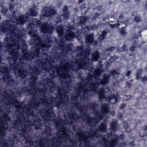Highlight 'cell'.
<instances>
[{"instance_id":"obj_1","label":"cell","mask_w":147,"mask_h":147,"mask_svg":"<svg viewBox=\"0 0 147 147\" xmlns=\"http://www.w3.org/2000/svg\"><path fill=\"white\" fill-rule=\"evenodd\" d=\"M55 26L48 22H43L40 24L38 27L40 33L44 34L53 35Z\"/></svg>"},{"instance_id":"obj_2","label":"cell","mask_w":147,"mask_h":147,"mask_svg":"<svg viewBox=\"0 0 147 147\" xmlns=\"http://www.w3.org/2000/svg\"><path fill=\"white\" fill-rule=\"evenodd\" d=\"M66 29L67 28L63 24H59L55 26L53 35L57 38L64 37V36L66 32Z\"/></svg>"},{"instance_id":"obj_3","label":"cell","mask_w":147,"mask_h":147,"mask_svg":"<svg viewBox=\"0 0 147 147\" xmlns=\"http://www.w3.org/2000/svg\"><path fill=\"white\" fill-rule=\"evenodd\" d=\"M76 33L75 30L71 29H67L63 38L66 41L73 42L76 40Z\"/></svg>"},{"instance_id":"obj_4","label":"cell","mask_w":147,"mask_h":147,"mask_svg":"<svg viewBox=\"0 0 147 147\" xmlns=\"http://www.w3.org/2000/svg\"><path fill=\"white\" fill-rule=\"evenodd\" d=\"M29 16L25 14H20L16 18V22L18 25L24 26L28 23Z\"/></svg>"},{"instance_id":"obj_5","label":"cell","mask_w":147,"mask_h":147,"mask_svg":"<svg viewBox=\"0 0 147 147\" xmlns=\"http://www.w3.org/2000/svg\"><path fill=\"white\" fill-rule=\"evenodd\" d=\"M96 40V35L92 32H87L84 36V41L88 45H91L95 42Z\"/></svg>"},{"instance_id":"obj_6","label":"cell","mask_w":147,"mask_h":147,"mask_svg":"<svg viewBox=\"0 0 147 147\" xmlns=\"http://www.w3.org/2000/svg\"><path fill=\"white\" fill-rule=\"evenodd\" d=\"M107 123H108L109 131H111V132H116L118 130L119 123V121L117 119H115V118L111 119Z\"/></svg>"},{"instance_id":"obj_7","label":"cell","mask_w":147,"mask_h":147,"mask_svg":"<svg viewBox=\"0 0 147 147\" xmlns=\"http://www.w3.org/2000/svg\"><path fill=\"white\" fill-rule=\"evenodd\" d=\"M100 58H101V53L98 49H95V50H94L92 52H91V53L90 56V59L92 63H98V61L100 60Z\"/></svg>"},{"instance_id":"obj_8","label":"cell","mask_w":147,"mask_h":147,"mask_svg":"<svg viewBox=\"0 0 147 147\" xmlns=\"http://www.w3.org/2000/svg\"><path fill=\"white\" fill-rule=\"evenodd\" d=\"M99 78L100 84L102 87H104L109 83L110 80V75L107 74L103 73Z\"/></svg>"},{"instance_id":"obj_9","label":"cell","mask_w":147,"mask_h":147,"mask_svg":"<svg viewBox=\"0 0 147 147\" xmlns=\"http://www.w3.org/2000/svg\"><path fill=\"white\" fill-rule=\"evenodd\" d=\"M96 129H97L98 131L99 132H100V133H102V134L106 133L109 131L108 123L106 122H105V121L101 122L98 125Z\"/></svg>"},{"instance_id":"obj_10","label":"cell","mask_w":147,"mask_h":147,"mask_svg":"<svg viewBox=\"0 0 147 147\" xmlns=\"http://www.w3.org/2000/svg\"><path fill=\"white\" fill-rule=\"evenodd\" d=\"M100 110L101 113L103 114H108L111 112L110 104L107 102L103 103L100 107Z\"/></svg>"},{"instance_id":"obj_11","label":"cell","mask_w":147,"mask_h":147,"mask_svg":"<svg viewBox=\"0 0 147 147\" xmlns=\"http://www.w3.org/2000/svg\"><path fill=\"white\" fill-rule=\"evenodd\" d=\"M103 74V71L102 69V68L99 66H96L93 71V74L94 76L97 78H99Z\"/></svg>"}]
</instances>
